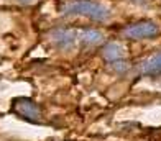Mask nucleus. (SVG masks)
<instances>
[{"label": "nucleus", "instance_id": "obj_9", "mask_svg": "<svg viewBox=\"0 0 161 141\" xmlns=\"http://www.w3.org/2000/svg\"><path fill=\"white\" fill-rule=\"evenodd\" d=\"M131 2H133L135 5H140V7H146V5H148V2H150V0H131Z\"/></svg>", "mask_w": 161, "mask_h": 141}, {"label": "nucleus", "instance_id": "obj_6", "mask_svg": "<svg viewBox=\"0 0 161 141\" xmlns=\"http://www.w3.org/2000/svg\"><path fill=\"white\" fill-rule=\"evenodd\" d=\"M77 41L82 44V46H97L104 41V35H102L99 30H92V28H86L82 31L77 33Z\"/></svg>", "mask_w": 161, "mask_h": 141}, {"label": "nucleus", "instance_id": "obj_2", "mask_svg": "<svg viewBox=\"0 0 161 141\" xmlns=\"http://www.w3.org/2000/svg\"><path fill=\"white\" fill-rule=\"evenodd\" d=\"M12 108L20 118H23V120H26V122H31V123H41L43 122L41 107L36 102L30 100V99H23V97L15 99Z\"/></svg>", "mask_w": 161, "mask_h": 141}, {"label": "nucleus", "instance_id": "obj_5", "mask_svg": "<svg viewBox=\"0 0 161 141\" xmlns=\"http://www.w3.org/2000/svg\"><path fill=\"white\" fill-rule=\"evenodd\" d=\"M136 72L142 76H158V74H161V53H156L148 59H145L138 66Z\"/></svg>", "mask_w": 161, "mask_h": 141}, {"label": "nucleus", "instance_id": "obj_10", "mask_svg": "<svg viewBox=\"0 0 161 141\" xmlns=\"http://www.w3.org/2000/svg\"><path fill=\"white\" fill-rule=\"evenodd\" d=\"M17 2H20V3H23V5H30V3L36 2V0H17Z\"/></svg>", "mask_w": 161, "mask_h": 141}, {"label": "nucleus", "instance_id": "obj_8", "mask_svg": "<svg viewBox=\"0 0 161 141\" xmlns=\"http://www.w3.org/2000/svg\"><path fill=\"white\" fill-rule=\"evenodd\" d=\"M110 68L115 71V72H125V71H128V68H130V64L125 61V59H122V61H117V62H110Z\"/></svg>", "mask_w": 161, "mask_h": 141}, {"label": "nucleus", "instance_id": "obj_7", "mask_svg": "<svg viewBox=\"0 0 161 141\" xmlns=\"http://www.w3.org/2000/svg\"><path fill=\"white\" fill-rule=\"evenodd\" d=\"M102 56H104V59L108 64L117 62V61L125 59V49L119 43H107L104 46V49H102Z\"/></svg>", "mask_w": 161, "mask_h": 141}, {"label": "nucleus", "instance_id": "obj_4", "mask_svg": "<svg viewBox=\"0 0 161 141\" xmlns=\"http://www.w3.org/2000/svg\"><path fill=\"white\" fill-rule=\"evenodd\" d=\"M49 38L54 46H58L63 51H69L76 46L77 33L71 28H56L49 33Z\"/></svg>", "mask_w": 161, "mask_h": 141}, {"label": "nucleus", "instance_id": "obj_1", "mask_svg": "<svg viewBox=\"0 0 161 141\" xmlns=\"http://www.w3.org/2000/svg\"><path fill=\"white\" fill-rule=\"evenodd\" d=\"M61 13L66 17H87L97 23H107L110 20V10L96 0H71L68 5H64Z\"/></svg>", "mask_w": 161, "mask_h": 141}, {"label": "nucleus", "instance_id": "obj_3", "mask_svg": "<svg viewBox=\"0 0 161 141\" xmlns=\"http://www.w3.org/2000/svg\"><path fill=\"white\" fill-rule=\"evenodd\" d=\"M158 33H159V26L155 21H150V20L136 21V23H131L123 30V36L128 40H148V38H155Z\"/></svg>", "mask_w": 161, "mask_h": 141}]
</instances>
